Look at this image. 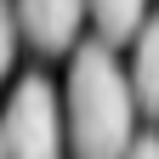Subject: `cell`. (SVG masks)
Returning <instances> with one entry per match:
<instances>
[{"mask_svg":"<svg viewBox=\"0 0 159 159\" xmlns=\"http://www.w3.org/2000/svg\"><path fill=\"white\" fill-rule=\"evenodd\" d=\"M131 125H136V97L125 68L114 63L102 40L74 46L68 63V102H63V131L80 159H125L131 153Z\"/></svg>","mask_w":159,"mask_h":159,"instance_id":"6da1fadb","label":"cell"},{"mask_svg":"<svg viewBox=\"0 0 159 159\" xmlns=\"http://www.w3.org/2000/svg\"><path fill=\"white\" fill-rule=\"evenodd\" d=\"M0 136H6V159H63V102H57L51 80L29 74L11 85V102L0 114Z\"/></svg>","mask_w":159,"mask_h":159,"instance_id":"7a4b0ae2","label":"cell"},{"mask_svg":"<svg viewBox=\"0 0 159 159\" xmlns=\"http://www.w3.org/2000/svg\"><path fill=\"white\" fill-rule=\"evenodd\" d=\"M17 29H23L40 51H68L85 17V0H11Z\"/></svg>","mask_w":159,"mask_h":159,"instance_id":"3957f363","label":"cell"},{"mask_svg":"<svg viewBox=\"0 0 159 159\" xmlns=\"http://www.w3.org/2000/svg\"><path fill=\"white\" fill-rule=\"evenodd\" d=\"M131 97L142 114H159V11L136 29V51H131Z\"/></svg>","mask_w":159,"mask_h":159,"instance_id":"277c9868","label":"cell"},{"mask_svg":"<svg viewBox=\"0 0 159 159\" xmlns=\"http://www.w3.org/2000/svg\"><path fill=\"white\" fill-rule=\"evenodd\" d=\"M85 11L102 29V46H119V40H136V29L148 23V0H85Z\"/></svg>","mask_w":159,"mask_h":159,"instance_id":"5b68a950","label":"cell"},{"mask_svg":"<svg viewBox=\"0 0 159 159\" xmlns=\"http://www.w3.org/2000/svg\"><path fill=\"white\" fill-rule=\"evenodd\" d=\"M17 40H23L17 11H11V0H0V80H6V74H11V63H17Z\"/></svg>","mask_w":159,"mask_h":159,"instance_id":"8992f818","label":"cell"},{"mask_svg":"<svg viewBox=\"0 0 159 159\" xmlns=\"http://www.w3.org/2000/svg\"><path fill=\"white\" fill-rule=\"evenodd\" d=\"M125 159H159V136H136Z\"/></svg>","mask_w":159,"mask_h":159,"instance_id":"52a82bcc","label":"cell"},{"mask_svg":"<svg viewBox=\"0 0 159 159\" xmlns=\"http://www.w3.org/2000/svg\"><path fill=\"white\" fill-rule=\"evenodd\" d=\"M0 159H6V136H0Z\"/></svg>","mask_w":159,"mask_h":159,"instance_id":"ba28073f","label":"cell"}]
</instances>
